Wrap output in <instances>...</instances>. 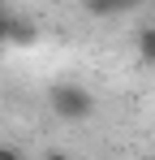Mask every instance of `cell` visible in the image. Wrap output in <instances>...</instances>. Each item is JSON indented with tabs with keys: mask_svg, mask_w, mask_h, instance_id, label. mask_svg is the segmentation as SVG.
<instances>
[{
	"mask_svg": "<svg viewBox=\"0 0 155 160\" xmlns=\"http://www.w3.org/2000/svg\"><path fill=\"white\" fill-rule=\"evenodd\" d=\"M9 35H13V18L0 9V43H9Z\"/></svg>",
	"mask_w": 155,
	"mask_h": 160,
	"instance_id": "obj_4",
	"label": "cell"
},
{
	"mask_svg": "<svg viewBox=\"0 0 155 160\" xmlns=\"http://www.w3.org/2000/svg\"><path fill=\"white\" fill-rule=\"evenodd\" d=\"M138 56H142V65H155V26H142V35H138Z\"/></svg>",
	"mask_w": 155,
	"mask_h": 160,
	"instance_id": "obj_2",
	"label": "cell"
},
{
	"mask_svg": "<svg viewBox=\"0 0 155 160\" xmlns=\"http://www.w3.org/2000/svg\"><path fill=\"white\" fill-rule=\"evenodd\" d=\"M48 108L60 117V121H86L95 112V95L78 82H56L48 91Z\"/></svg>",
	"mask_w": 155,
	"mask_h": 160,
	"instance_id": "obj_1",
	"label": "cell"
},
{
	"mask_svg": "<svg viewBox=\"0 0 155 160\" xmlns=\"http://www.w3.org/2000/svg\"><path fill=\"white\" fill-rule=\"evenodd\" d=\"M134 0H91V9L95 13H116V9H129Z\"/></svg>",
	"mask_w": 155,
	"mask_h": 160,
	"instance_id": "obj_3",
	"label": "cell"
},
{
	"mask_svg": "<svg viewBox=\"0 0 155 160\" xmlns=\"http://www.w3.org/2000/svg\"><path fill=\"white\" fill-rule=\"evenodd\" d=\"M43 160H69V156H65V152H48Z\"/></svg>",
	"mask_w": 155,
	"mask_h": 160,
	"instance_id": "obj_6",
	"label": "cell"
},
{
	"mask_svg": "<svg viewBox=\"0 0 155 160\" xmlns=\"http://www.w3.org/2000/svg\"><path fill=\"white\" fill-rule=\"evenodd\" d=\"M0 160H26V156L17 152V147H0Z\"/></svg>",
	"mask_w": 155,
	"mask_h": 160,
	"instance_id": "obj_5",
	"label": "cell"
}]
</instances>
